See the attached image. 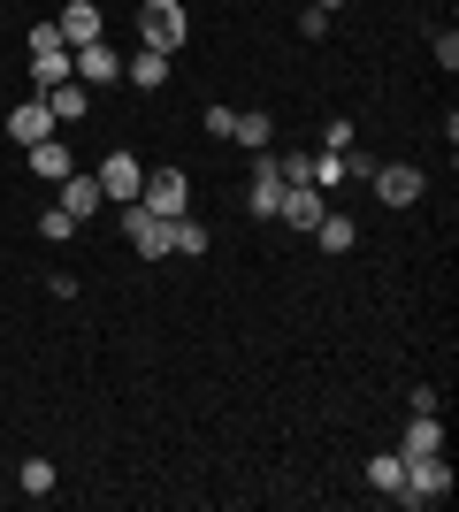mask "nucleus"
<instances>
[{
	"mask_svg": "<svg viewBox=\"0 0 459 512\" xmlns=\"http://www.w3.org/2000/svg\"><path fill=\"white\" fill-rule=\"evenodd\" d=\"M92 176H100V192H108L115 207H131V199L146 192V169H138V153H123V146H115V153H108V161H100Z\"/></svg>",
	"mask_w": 459,
	"mask_h": 512,
	"instance_id": "423d86ee",
	"label": "nucleus"
},
{
	"mask_svg": "<svg viewBox=\"0 0 459 512\" xmlns=\"http://www.w3.org/2000/svg\"><path fill=\"white\" fill-rule=\"evenodd\" d=\"M230 138H238V146H253V153H268V146H276V123H268V115H238V123H230Z\"/></svg>",
	"mask_w": 459,
	"mask_h": 512,
	"instance_id": "aec40b11",
	"label": "nucleus"
},
{
	"mask_svg": "<svg viewBox=\"0 0 459 512\" xmlns=\"http://www.w3.org/2000/svg\"><path fill=\"white\" fill-rule=\"evenodd\" d=\"M276 169H284V184H314V153H284Z\"/></svg>",
	"mask_w": 459,
	"mask_h": 512,
	"instance_id": "5701e85b",
	"label": "nucleus"
},
{
	"mask_svg": "<svg viewBox=\"0 0 459 512\" xmlns=\"http://www.w3.org/2000/svg\"><path fill=\"white\" fill-rule=\"evenodd\" d=\"M437 497H452V467H444V451H421V459H406L398 505H437Z\"/></svg>",
	"mask_w": 459,
	"mask_h": 512,
	"instance_id": "f03ea898",
	"label": "nucleus"
},
{
	"mask_svg": "<svg viewBox=\"0 0 459 512\" xmlns=\"http://www.w3.org/2000/svg\"><path fill=\"white\" fill-rule=\"evenodd\" d=\"M100 207H108L100 176H77V169H69V176H62V214H69V222H92Z\"/></svg>",
	"mask_w": 459,
	"mask_h": 512,
	"instance_id": "9b49d317",
	"label": "nucleus"
},
{
	"mask_svg": "<svg viewBox=\"0 0 459 512\" xmlns=\"http://www.w3.org/2000/svg\"><path fill=\"white\" fill-rule=\"evenodd\" d=\"M322 153H352V123H322Z\"/></svg>",
	"mask_w": 459,
	"mask_h": 512,
	"instance_id": "a878e982",
	"label": "nucleus"
},
{
	"mask_svg": "<svg viewBox=\"0 0 459 512\" xmlns=\"http://www.w3.org/2000/svg\"><path fill=\"white\" fill-rule=\"evenodd\" d=\"M245 207L261 214V222H276V207H284V169H276V161H253V192H245Z\"/></svg>",
	"mask_w": 459,
	"mask_h": 512,
	"instance_id": "9d476101",
	"label": "nucleus"
},
{
	"mask_svg": "<svg viewBox=\"0 0 459 512\" xmlns=\"http://www.w3.org/2000/svg\"><path fill=\"white\" fill-rule=\"evenodd\" d=\"M69 169H77V161H69V146H62V138H39V146H31V176H46V184H62Z\"/></svg>",
	"mask_w": 459,
	"mask_h": 512,
	"instance_id": "f3484780",
	"label": "nucleus"
},
{
	"mask_svg": "<svg viewBox=\"0 0 459 512\" xmlns=\"http://www.w3.org/2000/svg\"><path fill=\"white\" fill-rule=\"evenodd\" d=\"M314 245H322V253H352V245H360V222H352V214H322V222H314Z\"/></svg>",
	"mask_w": 459,
	"mask_h": 512,
	"instance_id": "2eb2a0df",
	"label": "nucleus"
},
{
	"mask_svg": "<svg viewBox=\"0 0 459 512\" xmlns=\"http://www.w3.org/2000/svg\"><path fill=\"white\" fill-rule=\"evenodd\" d=\"M62 77H77V69H69V46H62V31H54V23H31V85H62Z\"/></svg>",
	"mask_w": 459,
	"mask_h": 512,
	"instance_id": "7ed1b4c3",
	"label": "nucleus"
},
{
	"mask_svg": "<svg viewBox=\"0 0 459 512\" xmlns=\"http://www.w3.org/2000/svg\"><path fill=\"white\" fill-rule=\"evenodd\" d=\"M123 245H138V260H161V253H169V222L131 199V207H123Z\"/></svg>",
	"mask_w": 459,
	"mask_h": 512,
	"instance_id": "0eeeda50",
	"label": "nucleus"
},
{
	"mask_svg": "<svg viewBox=\"0 0 459 512\" xmlns=\"http://www.w3.org/2000/svg\"><path fill=\"white\" fill-rule=\"evenodd\" d=\"M322 192H314V184H284V207H276V222H291V230H314V222H322Z\"/></svg>",
	"mask_w": 459,
	"mask_h": 512,
	"instance_id": "ddd939ff",
	"label": "nucleus"
},
{
	"mask_svg": "<svg viewBox=\"0 0 459 512\" xmlns=\"http://www.w3.org/2000/svg\"><path fill=\"white\" fill-rule=\"evenodd\" d=\"M54 31H62V46H92V39H108V23H100V8H92V0H69L62 16H54Z\"/></svg>",
	"mask_w": 459,
	"mask_h": 512,
	"instance_id": "1a4fd4ad",
	"label": "nucleus"
},
{
	"mask_svg": "<svg viewBox=\"0 0 459 512\" xmlns=\"http://www.w3.org/2000/svg\"><path fill=\"white\" fill-rule=\"evenodd\" d=\"M314 8H329V16H337V8H345V0H314Z\"/></svg>",
	"mask_w": 459,
	"mask_h": 512,
	"instance_id": "bb28decb",
	"label": "nucleus"
},
{
	"mask_svg": "<svg viewBox=\"0 0 459 512\" xmlns=\"http://www.w3.org/2000/svg\"><path fill=\"white\" fill-rule=\"evenodd\" d=\"M39 100H46V115H54V123H85V107H92V85L62 77V85H46Z\"/></svg>",
	"mask_w": 459,
	"mask_h": 512,
	"instance_id": "f8f14e48",
	"label": "nucleus"
},
{
	"mask_svg": "<svg viewBox=\"0 0 459 512\" xmlns=\"http://www.w3.org/2000/svg\"><path fill=\"white\" fill-rule=\"evenodd\" d=\"M169 253H207V230H199L192 214H176V222H169Z\"/></svg>",
	"mask_w": 459,
	"mask_h": 512,
	"instance_id": "412c9836",
	"label": "nucleus"
},
{
	"mask_svg": "<svg viewBox=\"0 0 459 512\" xmlns=\"http://www.w3.org/2000/svg\"><path fill=\"white\" fill-rule=\"evenodd\" d=\"M368 192L383 199V207H414V199L429 192V176H421L414 161H391V169H383V161H375V176H368Z\"/></svg>",
	"mask_w": 459,
	"mask_h": 512,
	"instance_id": "20e7f679",
	"label": "nucleus"
},
{
	"mask_svg": "<svg viewBox=\"0 0 459 512\" xmlns=\"http://www.w3.org/2000/svg\"><path fill=\"white\" fill-rule=\"evenodd\" d=\"M69 230H77V222H69V214H62V207H46V214H39V237H46V245H62V237H69Z\"/></svg>",
	"mask_w": 459,
	"mask_h": 512,
	"instance_id": "b1692460",
	"label": "nucleus"
},
{
	"mask_svg": "<svg viewBox=\"0 0 459 512\" xmlns=\"http://www.w3.org/2000/svg\"><path fill=\"white\" fill-rule=\"evenodd\" d=\"M138 207H153L161 222H176V214L192 207V176H184V169H153L146 192H138Z\"/></svg>",
	"mask_w": 459,
	"mask_h": 512,
	"instance_id": "39448f33",
	"label": "nucleus"
},
{
	"mask_svg": "<svg viewBox=\"0 0 459 512\" xmlns=\"http://www.w3.org/2000/svg\"><path fill=\"white\" fill-rule=\"evenodd\" d=\"M69 69H77V85H115V77H123V54H115L108 39H92V46H69Z\"/></svg>",
	"mask_w": 459,
	"mask_h": 512,
	"instance_id": "6e6552de",
	"label": "nucleus"
},
{
	"mask_svg": "<svg viewBox=\"0 0 459 512\" xmlns=\"http://www.w3.org/2000/svg\"><path fill=\"white\" fill-rule=\"evenodd\" d=\"M23 497H54V459H23Z\"/></svg>",
	"mask_w": 459,
	"mask_h": 512,
	"instance_id": "4be33fe9",
	"label": "nucleus"
},
{
	"mask_svg": "<svg viewBox=\"0 0 459 512\" xmlns=\"http://www.w3.org/2000/svg\"><path fill=\"white\" fill-rule=\"evenodd\" d=\"M8 138H16L23 153L39 146V138H54V115H46V100H23L16 115H8Z\"/></svg>",
	"mask_w": 459,
	"mask_h": 512,
	"instance_id": "4468645a",
	"label": "nucleus"
},
{
	"mask_svg": "<svg viewBox=\"0 0 459 512\" xmlns=\"http://www.w3.org/2000/svg\"><path fill=\"white\" fill-rule=\"evenodd\" d=\"M184 31H192L184 0H138V39H146L153 54H176V46H184Z\"/></svg>",
	"mask_w": 459,
	"mask_h": 512,
	"instance_id": "f257e3e1",
	"label": "nucleus"
},
{
	"mask_svg": "<svg viewBox=\"0 0 459 512\" xmlns=\"http://www.w3.org/2000/svg\"><path fill=\"white\" fill-rule=\"evenodd\" d=\"M123 77H131L138 92H153V85H169V54H153V46H146V54H131V62H123Z\"/></svg>",
	"mask_w": 459,
	"mask_h": 512,
	"instance_id": "6ab92c4d",
	"label": "nucleus"
},
{
	"mask_svg": "<svg viewBox=\"0 0 459 512\" xmlns=\"http://www.w3.org/2000/svg\"><path fill=\"white\" fill-rule=\"evenodd\" d=\"M398 482H406V451H375V459H368V490L398 497Z\"/></svg>",
	"mask_w": 459,
	"mask_h": 512,
	"instance_id": "a211bd4d",
	"label": "nucleus"
},
{
	"mask_svg": "<svg viewBox=\"0 0 459 512\" xmlns=\"http://www.w3.org/2000/svg\"><path fill=\"white\" fill-rule=\"evenodd\" d=\"M230 123H238V107H207V115H199V130H207V138H230Z\"/></svg>",
	"mask_w": 459,
	"mask_h": 512,
	"instance_id": "393cba45",
	"label": "nucleus"
},
{
	"mask_svg": "<svg viewBox=\"0 0 459 512\" xmlns=\"http://www.w3.org/2000/svg\"><path fill=\"white\" fill-rule=\"evenodd\" d=\"M398 451H406V459L444 451V421H437V413H414V421H406V436H398Z\"/></svg>",
	"mask_w": 459,
	"mask_h": 512,
	"instance_id": "dca6fc26",
	"label": "nucleus"
}]
</instances>
